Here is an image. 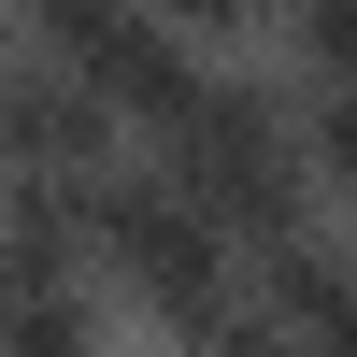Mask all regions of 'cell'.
<instances>
[{
    "label": "cell",
    "instance_id": "obj_7",
    "mask_svg": "<svg viewBox=\"0 0 357 357\" xmlns=\"http://www.w3.org/2000/svg\"><path fill=\"white\" fill-rule=\"evenodd\" d=\"M286 57H301V86H357V0H301Z\"/></svg>",
    "mask_w": 357,
    "mask_h": 357
},
{
    "label": "cell",
    "instance_id": "obj_3",
    "mask_svg": "<svg viewBox=\"0 0 357 357\" xmlns=\"http://www.w3.org/2000/svg\"><path fill=\"white\" fill-rule=\"evenodd\" d=\"M215 72H229V57H200L186 29H172V15H143V29H114V43L86 57V86L114 100V129H129L143 158H172V129H186V114L215 100Z\"/></svg>",
    "mask_w": 357,
    "mask_h": 357
},
{
    "label": "cell",
    "instance_id": "obj_2",
    "mask_svg": "<svg viewBox=\"0 0 357 357\" xmlns=\"http://www.w3.org/2000/svg\"><path fill=\"white\" fill-rule=\"evenodd\" d=\"M100 301L129 314V329H158L172 357H215V329L257 301V272H243V243H229L158 158H129L100 186Z\"/></svg>",
    "mask_w": 357,
    "mask_h": 357
},
{
    "label": "cell",
    "instance_id": "obj_4",
    "mask_svg": "<svg viewBox=\"0 0 357 357\" xmlns=\"http://www.w3.org/2000/svg\"><path fill=\"white\" fill-rule=\"evenodd\" d=\"M257 314L301 357H357V229H314V243L257 257Z\"/></svg>",
    "mask_w": 357,
    "mask_h": 357
},
{
    "label": "cell",
    "instance_id": "obj_6",
    "mask_svg": "<svg viewBox=\"0 0 357 357\" xmlns=\"http://www.w3.org/2000/svg\"><path fill=\"white\" fill-rule=\"evenodd\" d=\"M172 29H186L200 57H229V72H243V43H272V29H301V0H158Z\"/></svg>",
    "mask_w": 357,
    "mask_h": 357
},
{
    "label": "cell",
    "instance_id": "obj_5",
    "mask_svg": "<svg viewBox=\"0 0 357 357\" xmlns=\"http://www.w3.org/2000/svg\"><path fill=\"white\" fill-rule=\"evenodd\" d=\"M114 343H129V314H114L100 286H57V301L0 314V357H114Z\"/></svg>",
    "mask_w": 357,
    "mask_h": 357
},
{
    "label": "cell",
    "instance_id": "obj_1",
    "mask_svg": "<svg viewBox=\"0 0 357 357\" xmlns=\"http://www.w3.org/2000/svg\"><path fill=\"white\" fill-rule=\"evenodd\" d=\"M158 172L243 243V272L329 229V186H314V143H301V72H286V86H272V72H215V100L172 129Z\"/></svg>",
    "mask_w": 357,
    "mask_h": 357
},
{
    "label": "cell",
    "instance_id": "obj_8",
    "mask_svg": "<svg viewBox=\"0 0 357 357\" xmlns=\"http://www.w3.org/2000/svg\"><path fill=\"white\" fill-rule=\"evenodd\" d=\"M0 314H15V301H0Z\"/></svg>",
    "mask_w": 357,
    "mask_h": 357
}]
</instances>
